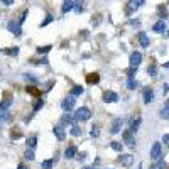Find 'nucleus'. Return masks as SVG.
Here are the masks:
<instances>
[{"label": "nucleus", "mask_w": 169, "mask_h": 169, "mask_svg": "<svg viewBox=\"0 0 169 169\" xmlns=\"http://www.w3.org/2000/svg\"><path fill=\"white\" fill-rule=\"evenodd\" d=\"M90 117H91V112H90V108H86V107L78 108V110H76V113H74V118H76V120H81V122L90 120Z\"/></svg>", "instance_id": "obj_1"}, {"label": "nucleus", "mask_w": 169, "mask_h": 169, "mask_svg": "<svg viewBox=\"0 0 169 169\" xmlns=\"http://www.w3.org/2000/svg\"><path fill=\"white\" fill-rule=\"evenodd\" d=\"M161 115H162L164 118H169V101L166 103V107L162 108V112H161Z\"/></svg>", "instance_id": "obj_26"}, {"label": "nucleus", "mask_w": 169, "mask_h": 169, "mask_svg": "<svg viewBox=\"0 0 169 169\" xmlns=\"http://www.w3.org/2000/svg\"><path fill=\"white\" fill-rule=\"evenodd\" d=\"M17 169H27V168H26V166H24V164H21V166H19V168H17Z\"/></svg>", "instance_id": "obj_42"}, {"label": "nucleus", "mask_w": 169, "mask_h": 169, "mask_svg": "<svg viewBox=\"0 0 169 169\" xmlns=\"http://www.w3.org/2000/svg\"><path fill=\"white\" fill-rule=\"evenodd\" d=\"M151 157L152 159H161V144L156 142L151 149Z\"/></svg>", "instance_id": "obj_7"}, {"label": "nucleus", "mask_w": 169, "mask_h": 169, "mask_svg": "<svg viewBox=\"0 0 169 169\" xmlns=\"http://www.w3.org/2000/svg\"><path fill=\"white\" fill-rule=\"evenodd\" d=\"M122 123H123V120H122V118H115V120L112 122V125H110V132H112V134L120 132V127H122Z\"/></svg>", "instance_id": "obj_6"}, {"label": "nucleus", "mask_w": 169, "mask_h": 169, "mask_svg": "<svg viewBox=\"0 0 169 169\" xmlns=\"http://www.w3.org/2000/svg\"><path fill=\"white\" fill-rule=\"evenodd\" d=\"M151 169H157V168H151Z\"/></svg>", "instance_id": "obj_45"}, {"label": "nucleus", "mask_w": 169, "mask_h": 169, "mask_svg": "<svg viewBox=\"0 0 169 169\" xmlns=\"http://www.w3.org/2000/svg\"><path fill=\"white\" fill-rule=\"evenodd\" d=\"M110 147L113 149V151H117V152H120L122 149H123V145H122L120 142H110Z\"/></svg>", "instance_id": "obj_21"}, {"label": "nucleus", "mask_w": 169, "mask_h": 169, "mask_svg": "<svg viewBox=\"0 0 169 169\" xmlns=\"http://www.w3.org/2000/svg\"><path fill=\"white\" fill-rule=\"evenodd\" d=\"M36 144H37V139L36 137H29V139H27V147H29V149L36 147Z\"/></svg>", "instance_id": "obj_22"}, {"label": "nucleus", "mask_w": 169, "mask_h": 169, "mask_svg": "<svg viewBox=\"0 0 169 169\" xmlns=\"http://www.w3.org/2000/svg\"><path fill=\"white\" fill-rule=\"evenodd\" d=\"M135 86H137V81H135L134 78H129V83H127V88H130V90H134Z\"/></svg>", "instance_id": "obj_28"}, {"label": "nucleus", "mask_w": 169, "mask_h": 169, "mask_svg": "<svg viewBox=\"0 0 169 169\" xmlns=\"http://www.w3.org/2000/svg\"><path fill=\"white\" fill-rule=\"evenodd\" d=\"M134 74H135V68H130L129 69V78H134Z\"/></svg>", "instance_id": "obj_37"}, {"label": "nucleus", "mask_w": 169, "mask_h": 169, "mask_svg": "<svg viewBox=\"0 0 169 169\" xmlns=\"http://www.w3.org/2000/svg\"><path fill=\"white\" fill-rule=\"evenodd\" d=\"M76 12H81V4H76Z\"/></svg>", "instance_id": "obj_41"}, {"label": "nucleus", "mask_w": 169, "mask_h": 169, "mask_svg": "<svg viewBox=\"0 0 169 169\" xmlns=\"http://www.w3.org/2000/svg\"><path fill=\"white\" fill-rule=\"evenodd\" d=\"M98 79H100V76L93 73V74H90V76H88V83H96Z\"/></svg>", "instance_id": "obj_30"}, {"label": "nucleus", "mask_w": 169, "mask_h": 169, "mask_svg": "<svg viewBox=\"0 0 169 169\" xmlns=\"http://www.w3.org/2000/svg\"><path fill=\"white\" fill-rule=\"evenodd\" d=\"M140 122H142V118L140 117H137V118H134L132 120V123H130V132H137L139 130V127H140Z\"/></svg>", "instance_id": "obj_13"}, {"label": "nucleus", "mask_w": 169, "mask_h": 169, "mask_svg": "<svg viewBox=\"0 0 169 169\" xmlns=\"http://www.w3.org/2000/svg\"><path fill=\"white\" fill-rule=\"evenodd\" d=\"M83 169H95V168H93V166H84Z\"/></svg>", "instance_id": "obj_43"}, {"label": "nucleus", "mask_w": 169, "mask_h": 169, "mask_svg": "<svg viewBox=\"0 0 169 169\" xmlns=\"http://www.w3.org/2000/svg\"><path fill=\"white\" fill-rule=\"evenodd\" d=\"M84 157H86V154H84V152H81V154H78V159H79V161H83V159Z\"/></svg>", "instance_id": "obj_39"}, {"label": "nucleus", "mask_w": 169, "mask_h": 169, "mask_svg": "<svg viewBox=\"0 0 169 169\" xmlns=\"http://www.w3.org/2000/svg\"><path fill=\"white\" fill-rule=\"evenodd\" d=\"M162 142H164V144H166V145L169 147V134H166V135L162 137Z\"/></svg>", "instance_id": "obj_36"}, {"label": "nucleus", "mask_w": 169, "mask_h": 169, "mask_svg": "<svg viewBox=\"0 0 169 169\" xmlns=\"http://www.w3.org/2000/svg\"><path fill=\"white\" fill-rule=\"evenodd\" d=\"M81 93H83V88H81V86H74L73 88V95L71 96H78V95H81Z\"/></svg>", "instance_id": "obj_31"}, {"label": "nucleus", "mask_w": 169, "mask_h": 169, "mask_svg": "<svg viewBox=\"0 0 169 169\" xmlns=\"http://www.w3.org/2000/svg\"><path fill=\"white\" fill-rule=\"evenodd\" d=\"M103 101H107V103H115V101H118V95H117L115 91H105L103 93Z\"/></svg>", "instance_id": "obj_5"}, {"label": "nucleus", "mask_w": 169, "mask_h": 169, "mask_svg": "<svg viewBox=\"0 0 169 169\" xmlns=\"http://www.w3.org/2000/svg\"><path fill=\"white\" fill-rule=\"evenodd\" d=\"M134 162V156H130V154H125V156H120V164H123L125 168H129V166H132Z\"/></svg>", "instance_id": "obj_8"}, {"label": "nucleus", "mask_w": 169, "mask_h": 169, "mask_svg": "<svg viewBox=\"0 0 169 169\" xmlns=\"http://www.w3.org/2000/svg\"><path fill=\"white\" fill-rule=\"evenodd\" d=\"M145 2L144 0H132V2H129V12H134V10H137L139 7H142Z\"/></svg>", "instance_id": "obj_9"}, {"label": "nucleus", "mask_w": 169, "mask_h": 169, "mask_svg": "<svg viewBox=\"0 0 169 169\" xmlns=\"http://www.w3.org/2000/svg\"><path fill=\"white\" fill-rule=\"evenodd\" d=\"M71 134H73V135H76V137H79V135H81V130H79V127L76 125V123H71Z\"/></svg>", "instance_id": "obj_19"}, {"label": "nucleus", "mask_w": 169, "mask_h": 169, "mask_svg": "<svg viewBox=\"0 0 169 169\" xmlns=\"http://www.w3.org/2000/svg\"><path fill=\"white\" fill-rule=\"evenodd\" d=\"M53 164H54V161H44L41 164V169H53Z\"/></svg>", "instance_id": "obj_25"}, {"label": "nucleus", "mask_w": 169, "mask_h": 169, "mask_svg": "<svg viewBox=\"0 0 169 169\" xmlns=\"http://www.w3.org/2000/svg\"><path fill=\"white\" fill-rule=\"evenodd\" d=\"M142 63V54L139 53V51H134L130 54V68H139V64Z\"/></svg>", "instance_id": "obj_4"}, {"label": "nucleus", "mask_w": 169, "mask_h": 169, "mask_svg": "<svg viewBox=\"0 0 169 169\" xmlns=\"http://www.w3.org/2000/svg\"><path fill=\"white\" fill-rule=\"evenodd\" d=\"M76 105V100H74V96H66L63 101H61V107H63V110L66 112H71Z\"/></svg>", "instance_id": "obj_3"}, {"label": "nucleus", "mask_w": 169, "mask_h": 169, "mask_svg": "<svg viewBox=\"0 0 169 169\" xmlns=\"http://www.w3.org/2000/svg\"><path fill=\"white\" fill-rule=\"evenodd\" d=\"M152 96H154V91L152 90H145V91H144V103H151Z\"/></svg>", "instance_id": "obj_17"}, {"label": "nucleus", "mask_w": 169, "mask_h": 169, "mask_svg": "<svg viewBox=\"0 0 169 169\" xmlns=\"http://www.w3.org/2000/svg\"><path fill=\"white\" fill-rule=\"evenodd\" d=\"M2 4H4V5H12V4H14V2H12V0H4V2H2Z\"/></svg>", "instance_id": "obj_38"}, {"label": "nucleus", "mask_w": 169, "mask_h": 169, "mask_svg": "<svg viewBox=\"0 0 169 169\" xmlns=\"http://www.w3.org/2000/svg\"><path fill=\"white\" fill-rule=\"evenodd\" d=\"M7 27H9L10 32H14V36H21L22 34V27H21V22L19 21H9Z\"/></svg>", "instance_id": "obj_2"}, {"label": "nucleus", "mask_w": 169, "mask_h": 169, "mask_svg": "<svg viewBox=\"0 0 169 169\" xmlns=\"http://www.w3.org/2000/svg\"><path fill=\"white\" fill-rule=\"evenodd\" d=\"M123 140H125L127 145H130V147H135V139H134L132 132H125V134H123Z\"/></svg>", "instance_id": "obj_11"}, {"label": "nucleus", "mask_w": 169, "mask_h": 169, "mask_svg": "<svg viewBox=\"0 0 169 169\" xmlns=\"http://www.w3.org/2000/svg\"><path fill=\"white\" fill-rule=\"evenodd\" d=\"M168 36H169V31H168Z\"/></svg>", "instance_id": "obj_47"}, {"label": "nucleus", "mask_w": 169, "mask_h": 169, "mask_svg": "<svg viewBox=\"0 0 169 169\" xmlns=\"http://www.w3.org/2000/svg\"><path fill=\"white\" fill-rule=\"evenodd\" d=\"M74 7H76V2H64L63 4V12H69V10H73Z\"/></svg>", "instance_id": "obj_15"}, {"label": "nucleus", "mask_w": 169, "mask_h": 169, "mask_svg": "<svg viewBox=\"0 0 169 169\" xmlns=\"http://www.w3.org/2000/svg\"><path fill=\"white\" fill-rule=\"evenodd\" d=\"M64 156H66L68 159H73L74 156H76V147H73V145H71V147H68L66 151H64Z\"/></svg>", "instance_id": "obj_16"}, {"label": "nucleus", "mask_w": 169, "mask_h": 169, "mask_svg": "<svg viewBox=\"0 0 169 169\" xmlns=\"http://www.w3.org/2000/svg\"><path fill=\"white\" fill-rule=\"evenodd\" d=\"M10 103H12V100H10V96H9V98H5V100H2L0 108H2V110H5V108H9V107H10Z\"/></svg>", "instance_id": "obj_20"}, {"label": "nucleus", "mask_w": 169, "mask_h": 169, "mask_svg": "<svg viewBox=\"0 0 169 169\" xmlns=\"http://www.w3.org/2000/svg\"><path fill=\"white\" fill-rule=\"evenodd\" d=\"M7 54H10V56H17L19 54V48H10V49H5Z\"/></svg>", "instance_id": "obj_29"}, {"label": "nucleus", "mask_w": 169, "mask_h": 169, "mask_svg": "<svg viewBox=\"0 0 169 169\" xmlns=\"http://www.w3.org/2000/svg\"><path fill=\"white\" fill-rule=\"evenodd\" d=\"M157 14L161 15V19L164 21V17H166V14H168V10H166V7H164V5H159V9H157Z\"/></svg>", "instance_id": "obj_24"}, {"label": "nucleus", "mask_w": 169, "mask_h": 169, "mask_svg": "<svg viewBox=\"0 0 169 169\" xmlns=\"http://www.w3.org/2000/svg\"><path fill=\"white\" fill-rule=\"evenodd\" d=\"M100 134V129H98V125H93L91 127V137H96Z\"/></svg>", "instance_id": "obj_32"}, {"label": "nucleus", "mask_w": 169, "mask_h": 169, "mask_svg": "<svg viewBox=\"0 0 169 169\" xmlns=\"http://www.w3.org/2000/svg\"><path fill=\"white\" fill-rule=\"evenodd\" d=\"M24 157H26L27 161H34V157H36V156H34V151H32V149L26 151V154H24Z\"/></svg>", "instance_id": "obj_23"}, {"label": "nucleus", "mask_w": 169, "mask_h": 169, "mask_svg": "<svg viewBox=\"0 0 169 169\" xmlns=\"http://www.w3.org/2000/svg\"><path fill=\"white\" fill-rule=\"evenodd\" d=\"M164 68H169V63H164Z\"/></svg>", "instance_id": "obj_44"}, {"label": "nucleus", "mask_w": 169, "mask_h": 169, "mask_svg": "<svg viewBox=\"0 0 169 169\" xmlns=\"http://www.w3.org/2000/svg\"><path fill=\"white\" fill-rule=\"evenodd\" d=\"M139 42H140V46H142V48H149L151 41H149V37H147L145 32H139Z\"/></svg>", "instance_id": "obj_10"}, {"label": "nucleus", "mask_w": 169, "mask_h": 169, "mask_svg": "<svg viewBox=\"0 0 169 169\" xmlns=\"http://www.w3.org/2000/svg\"><path fill=\"white\" fill-rule=\"evenodd\" d=\"M53 21V15H48L46 17V19H44V21H42V24H41V27H44V26H48L49 22Z\"/></svg>", "instance_id": "obj_34"}, {"label": "nucleus", "mask_w": 169, "mask_h": 169, "mask_svg": "<svg viewBox=\"0 0 169 169\" xmlns=\"http://www.w3.org/2000/svg\"><path fill=\"white\" fill-rule=\"evenodd\" d=\"M76 120V118H74V117H71V115H63V118H61V123H63V125H71V123H73V122Z\"/></svg>", "instance_id": "obj_18"}, {"label": "nucleus", "mask_w": 169, "mask_h": 169, "mask_svg": "<svg viewBox=\"0 0 169 169\" xmlns=\"http://www.w3.org/2000/svg\"><path fill=\"white\" fill-rule=\"evenodd\" d=\"M130 24H132V26H135V27H137V26H140V22H137V21H132Z\"/></svg>", "instance_id": "obj_40"}, {"label": "nucleus", "mask_w": 169, "mask_h": 169, "mask_svg": "<svg viewBox=\"0 0 169 169\" xmlns=\"http://www.w3.org/2000/svg\"><path fill=\"white\" fill-rule=\"evenodd\" d=\"M53 132H54V135L59 139V140H64V137H66V134H64V130H63V127H54L53 129Z\"/></svg>", "instance_id": "obj_12"}, {"label": "nucleus", "mask_w": 169, "mask_h": 169, "mask_svg": "<svg viewBox=\"0 0 169 169\" xmlns=\"http://www.w3.org/2000/svg\"><path fill=\"white\" fill-rule=\"evenodd\" d=\"M149 74H151V76H156V74H157V68H156V66H149Z\"/></svg>", "instance_id": "obj_33"}, {"label": "nucleus", "mask_w": 169, "mask_h": 169, "mask_svg": "<svg viewBox=\"0 0 169 169\" xmlns=\"http://www.w3.org/2000/svg\"><path fill=\"white\" fill-rule=\"evenodd\" d=\"M139 169H140V164H139Z\"/></svg>", "instance_id": "obj_46"}, {"label": "nucleus", "mask_w": 169, "mask_h": 169, "mask_svg": "<svg viewBox=\"0 0 169 169\" xmlns=\"http://www.w3.org/2000/svg\"><path fill=\"white\" fill-rule=\"evenodd\" d=\"M42 105H44V101H42V100H37V103L34 105V112H37V110H39V108H41Z\"/></svg>", "instance_id": "obj_35"}, {"label": "nucleus", "mask_w": 169, "mask_h": 169, "mask_svg": "<svg viewBox=\"0 0 169 169\" xmlns=\"http://www.w3.org/2000/svg\"><path fill=\"white\" fill-rule=\"evenodd\" d=\"M49 49H51V46H41V48H37V53L46 54V53H49Z\"/></svg>", "instance_id": "obj_27"}, {"label": "nucleus", "mask_w": 169, "mask_h": 169, "mask_svg": "<svg viewBox=\"0 0 169 169\" xmlns=\"http://www.w3.org/2000/svg\"><path fill=\"white\" fill-rule=\"evenodd\" d=\"M164 29H166V21H159L156 26H154V32H164Z\"/></svg>", "instance_id": "obj_14"}]
</instances>
